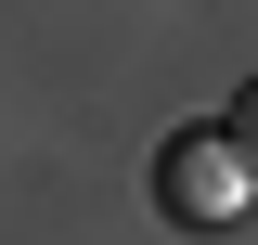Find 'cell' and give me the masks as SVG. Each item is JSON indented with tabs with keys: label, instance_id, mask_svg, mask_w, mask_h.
Wrapping results in <instances>:
<instances>
[{
	"label": "cell",
	"instance_id": "cell-2",
	"mask_svg": "<svg viewBox=\"0 0 258 245\" xmlns=\"http://www.w3.org/2000/svg\"><path fill=\"white\" fill-rule=\"evenodd\" d=\"M220 129H232V142H245V168H258V78H245V91H232V116H220Z\"/></svg>",
	"mask_w": 258,
	"mask_h": 245
},
{
	"label": "cell",
	"instance_id": "cell-1",
	"mask_svg": "<svg viewBox=\"0 0 258 245\" xmlns=\"http://www.w3.org/2000/svg\"><path fill=\"white\" fill-rule=\"evenodd\" d=\"M155 207L181 219V232H232V219L258 207V168L232 129H181V142L155 155Z\"/></svg>",
	"mask_w": 258,
	"mask_h": 245
}]
</instances>
